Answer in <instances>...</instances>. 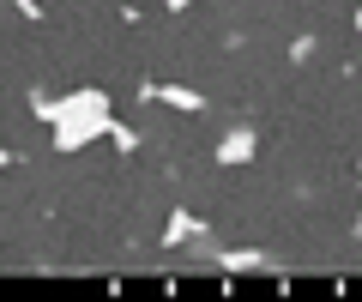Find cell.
I'll return each instance as SVG.
<instances>
[{"instance_id":"6da1fadb","label":"cell","mask_w":362,"mask_h":302,"mask_svg":"<svg viewBox=\"0 0 362 302\" xmlns=\"http://www.w3.org/2000/svg\"><path fill=\"white\" fill-rule=\"evenodd\" d=\"M247 151H254V133H247V127H242V133H235V139H230V145H223V158H230V163H235V158H247Z\"/></svg>"},{"instance_id":"7a4b0ae2","label":"cell","mask_w":362,"mask_h":302,"mask_svg":"<svg viewBox=\"0 0 362 302\" xmlns=\"http://www.w3.org/2000/svg\"><path fill=\"white\" fill-rule=\"evenodd\" d=\"M194 236V218H187V211H175V230H169V242H187Z\"/></svg>"}]
</instances>
